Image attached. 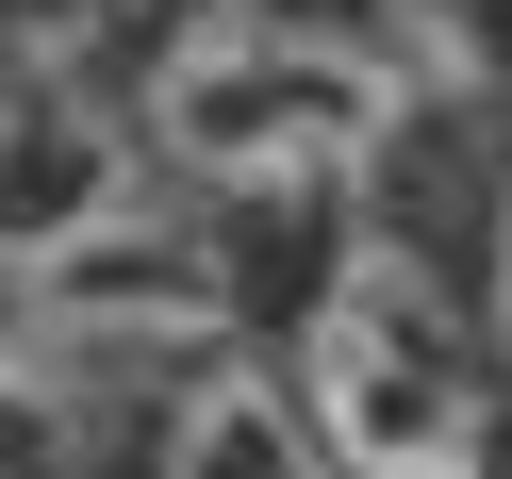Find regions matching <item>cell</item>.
<instances>
[{"label":"cell","mask_w":512,"mask_h":479,"mask_svg":"<svg viewBox=\"0 0 512 479\" xmlns=\"http://www.w3.org/2000/svg\"><path fill=\"white\" fill-rule=\"evenodd\" d=\"M149 133L182 182L215 199H314V182H364L397 133V83L364 34L331 17H281V0H199L166 50H149Z\"/></svg>","instance_id":"obj_1"},{"label":"cell","mask_w":512,"mask_h":479,"mask_svg":"<svg viewBox=\"0 0 512 479\" xmlns=\"http://www.w3.org/2000/svg\"><path fill=\"white\" fill-rule=\"evenodd\" d=\"M298 397L347 479H496V347L397 232L331 248V281L298 314Z\"/></svg>","instance_id":"obj_2"},{"label":"cell","mask_w":512,"mask_h":479,"mask_svg":"<svg viewBox=\"0 0 512 479\" xmlns=\"http://www.w3.org/2000/svg\"><path fill=\"white\" fill-rule=\"evenodd\" d=\"M149 479H347V463H331V430H314L298 364H248V347H215V364L166 397Z\"/></svg>","instance_id":"obj_3"},{"label":"cell","mask_w":512,"mask_h":479,"mask_svg":"<svg viewBox=\"0 0 512 479\" xmlns=\"http://www.w3.org/2000/svg\"><path fill=\"white\" fill-rule=\"evenodd\" d=\"M496 364H512V182H496Z\"/></svg>","instance_id":"obj_4"},{"label":"cell","mask_w":512,"mask_h":479,"mask_svg":"<svg viewBox=\"0 0 512 479\" xmlns=\"http://www.w3.org/2000/svg\"><path fill=\"white\" fill-rule=\"evenodd\" d=\"M0 133H17V67H0Z\"/></svg>","instance_id":"obj_5"},{"label":"cell","mask_w":512,"mask_h":479,"mask_svg":"<svg viewBox=\"0 0 512 479\" xmlns=\"http://www.w3.org/2000/svg\"><path fill=\"white\" fill-rule=\"evenodd\" d=\"M413 17H430V0H413Z\"/></svg>","instance_id":"obj_6"}]
</instances>
